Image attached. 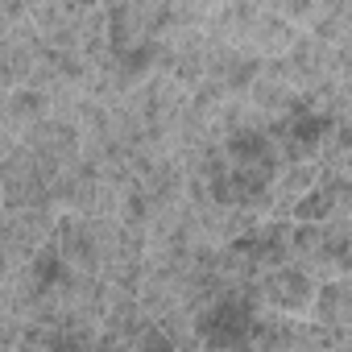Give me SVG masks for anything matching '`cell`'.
I'll return each instance as SVG.
<instances>
[{"label": "cell", "instance_id": "cell-1", "mask_svg": "<svg viewBox=\"0 0 352 352\" xmlns=\"http://www.w3.org/2000/svg\"><path fill=\"white\" fill-rule=\"evenodd\" d=\"M290 253L319 282L348 278L352 274V220H319V224H298L294 220Z\"/></svg>", "mask_w": 352, "mask_h": 352}, {"label": "cell", "instance_id": "cell-4", "mask_svg": "<svg viewBox=\"0 0 352 352\" xmlns=\"http://www.w3.org/2000/svg\"><path fill=\"white\" fill-rule=\"evenodd\" d=\"M298 25L294 21H286L278 9H261L253 21H249V34H245V46L257 54V58H282V54H290V46L298 42Z\"/></svg>", "mask_w": 352, "mask_h": 352}, {"label": "cell", "instance_id": "cell-5", "mask_svg": "<svg viewBox=\"0 0 352 352\" xmlns=\"http://www.w3.org/2000/svg\"><path fill=\"white\" fill-rule=\"evenodd\" d=\"M319 183V162L315 157H302V162H286L278 170V179H274V208L270 216H290L294 204Z\"/></svg>", "mask_w": 352, "mask_h": 352}, {"label": "cell", "instance_id": "cell-7", "mask_svg": "<svg viewBox=\"0 0 352 352\" xmlns=\"http://www.w3.org/2000/svg\"><path fill=\"white\" fill-rule=\"evenodd\" d=\"M311 319H319L331 331L352 327V278H327V282H319Z\"/></svg>", "mask_w": 352, "mask_h": 352}, {"label": "cell", "instance_id": "cell-3", "mask_svg": "<svg viewBox=\"0 0 352 352\" xmlns=\"http://www.w3.org/2000/svg\"><path fill=\"white\" fill-rule=\"evenodd\" d=\"M257 294H261L265 307H278V311H290V315H311L315 294H319V278L298 261H282L274 270H261Z\"/></svg>", "mask_w": 352, "mask_h": 352}, {"label": "cell", "instance_id": "cell-6", "mask_svg": "<svg viewBox=\"0 0 352 352\" xmlns=\"http://www.w3.org/2000/svg\"><path fill=\"white\" fill-rule=\"evenodd\" d=\"M294 319H298V315L261 302L257 315H253V327H249V348H261V352H290V344H294Z\"/></svg>", "mask_w": 352, "mask_h": 352}, {"label": "cell", "instance_id": "cell-2", "mask_svg": "<svg viewBox=\"0 0 352 352\" xmlns=\"http://www.w3.org/2000/svg\"><path fill=\"white\" fill-rule=\"evenodd\" d=\"M58 204H25V208H5L0 220V270H13L34 261L54 236H58Z\"/></svg>", "mask_w": 352, "mask_h": 352}]
</instances>
